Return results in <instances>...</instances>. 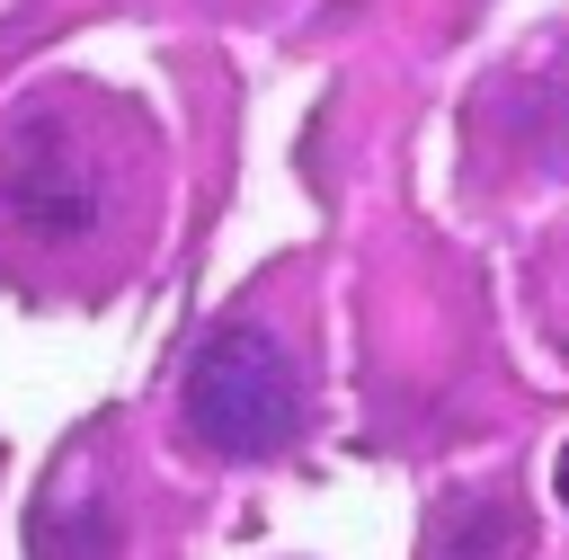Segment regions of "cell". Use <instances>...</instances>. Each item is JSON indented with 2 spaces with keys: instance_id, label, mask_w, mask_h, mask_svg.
<instances>
[{
  "instance_id": "6da1fadb",
  "label": "cell",
  "mask_w": 569,
  "mask_h": 560,
  "mask_svg": "<svg viewBox=\"0 0 569 560\" xmlns=\"http://www.w3.org/2000/svg\"><path fill=\"white\" fill-rule=\"evenodd\" d=\"M187 436L231 453V462H267L302 436V373L293 356L258 329V320H222L196 356H187Z\"/></svg>"
},
{
  "instance_id": "7a4b0ae2",
  "label": "cell",
  "mask_w": 569,
  "mask_h": 560,
  "mask_svg": "<svg viewBox=\"0 0 569 560\" xmlns=\"http://www.w3.org/2000/svg\"><path fill=\"white\" fill-rule=\"evenodd\" d=\"M98 142L71 107H27L0 133V222L36 249H71L107 222V178H98Z\"/></svg>"
},
{
  "instance_id": "3957f363",
  "label": "cell",
  "mask_w": 569,
  "mask_h": 560,
  "mask_svg": "<svg viewBox=\"0 0 569 560\" xmlns=\"http://www.w3.org/2000/svg\"><path fill=\"white\" fill-rule=\"evenodd\" d=\"M560 498H569V453H560Z\"/></svg>"
}]
</instances>
